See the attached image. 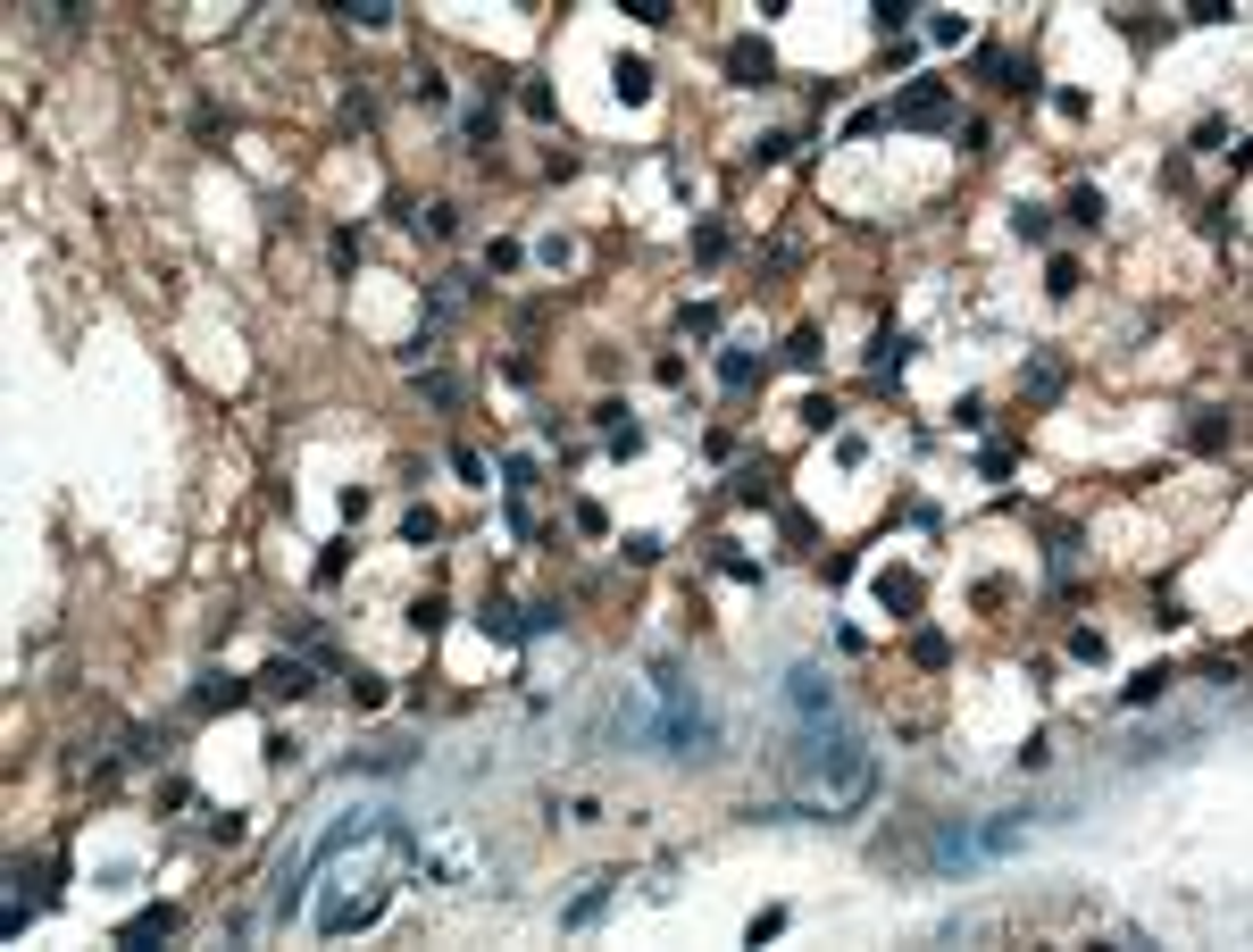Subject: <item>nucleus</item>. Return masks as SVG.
I'll return each instance as SVG.
<instances>
[{"instance_id":"obj_1","label":"nucleus","mask_w":1253,"mask_h":952,"mask_svg":"<svg viewBox=\"0 0 1253 952\" xmlns=\"http://www.w3.org/2000/svg\"><path fill=\"white\" fill-rule=\"evenodd\" d=\"M410 860H418V844H410L402 819L376 828V811H351V819L327 828V835H318V852H310V869H335V886L310 903V928H318V936L368 928V919L385 911V894L410 877Z\"/></svg>"},{"instance_id":"obj_2","label":"nucleus","mask_w":1253,"mask_h":952,"mask_svg":"<svg viewBox=\"0 0 1253 952\" xmlns=\"http://www.w3.org/2000/svg\"><path fill=\"white\" fill-rule=\"evenodd\" d=\"M944 118H953L944 76H919L912 93H895V101H886V125H944Z\"/></svg>"},{"instance_id":"obj_3","label":"nucleus","mask_w":1253,"mask_h":952,"mask_svg":"<svg viewBox=\"0 0 1253 952\" xmlns=\"http://www.w3.org/2000/svg\"><path fill=\"white\" fill-rule=\"evenodd\" d=\"M778 76V51L761 42V34H744L736 51H727V84H769Z\"/></svg>"},{"instance_id":"obj_4","label":"nucleus","mask_w":1253,"mask_h":952,"mask_svg":"<svg viewBox=\"0 0 1253 952\" xmlns=\"http://www.w3.org/2000/svg\"><path fill=\"white\" fill-rule=\"evenodd\" d=\"M159 936H176V903H151V911H134V919L117 928V945H125V952L159 945Z\"/></svg>"},{"instance_id":"obj_5","label":"nucleus","mask_w":1253,"mask_h":952,"mask_svg":"<svg viewBox=\"0 0 1253 952\" xmlns=\"http://www.w3.org/2000/svg\"><path fill=\"white\" fill-rule=\"evenodd\" d=\"M476 618H485V635H493V643H527V610H518V601H485Z\"/></svg>"},{"instance_id":"obj_6","label":"nucleus","mask_w":1253,"mask_h":952,"mask_svg":"<svg viewBox=\"0 0 1253 952\" xmlns=\"http://www.w3.org/2000/svg\"><path fill=\"white\" fill-rule=\"evenodd\" d=\"M786 702H795L802 718H819V711H827V686H819V669H795V677H786Z\"/></svg>"},{"instance_id":"obj_7","label":"nucleus","mask_w":1253,"mask_h":952,"mask_svg":"<svg viewBox=\"0 0 1253 952\" xmlns=\"http://www.w3.org/2000/svg\"><path fill=\"white\" fill-rule=\"evenodd\" d=\"M878 601H886L895 618H912V610H919V577H903V569H886V577H878Z\"/></svg>"},{"instance_id":"obj_8","label":"nucleus","mask_w":1253,"mask_h":952,"mask_svg":"<svg viewBox=\"0 0 1253 952\" xmlns=\"http://www.w3.org/2000/svg\"><path fill=\"white\" fill-rule=\"evenodd\" d=\"M1020 393H1027V401H1061V359H1036V368H1020Z\"/></svg>"},{"instance_id":"obj_9","label":"nucleus","mask_w":1253,"mask_h":952,"mask_svg":"<svg viewBox=\"0 0 1253 952\" xmlns=\"http://www.w3.org/2000/svg\"><path fill=\"white\" fill-rule=\"evenodd\" d=\"M242 694H251L242 677H210V686H193V711H234Z\"/></svg>"},{"instance_id":"obj_10","label":"nucleus","mask_w":1253,"mask_h":952,"mask_svg":"<svg viewBox=\"0 0 1253 952\" xmlns=\"http://www.w3.org/2000/svg\"><path fill=\"white\" fill-rule=\"evenodd\" d=\"M903 359H912V343H903V335L886 326V335H878V352H869V384H886V376H895Z\"/></svg>"},{"instance_id":"obj_11","label":"nucleus","mask_w":1253,"mask_h":952,"mask_svg":"<svg viewBox=\"0 0 1253 952\" xmlns=\"http://www.w3.org/2000/svg\"><path fill=\"white\" fill-rule=\"evenodd\" d=\"M1161 694H1170V669H1137V677L1120 686V702H1129V711H1144V702H1161Z\"/></svg>"},{"instance_id":"obj_12","label":"nucleus","mask_w":1253,"mask_h":952,"mask_svg":"<svg viewBox=\"0 0 1253 952\" xmlns=\"http://www.w3.org/2000/svg\"><path fill=\"white\" fill-rule=\"evenodd\" d=\"M610 84H619V101H652V67H644V59H619Z\"/></svg>"},{"instance_id":"obj_13","label":"nucleus","mask_w":1253,"mask_h":952,"mask_svg":"<svg viewBox=\"0 0 1253 952\" xmlns=\"http://www.w3.org/2000/svg\"><path fill=\"white\" fill-rule=\"evenodd\" d=\"M301 686H310L301 660H268V669H259V694H301Z\"/></svg>"},{"instance_id":"obj_14","label":"nucleus","mask_w":1253,"mask_h":952,"mask_svg":"<svg viewBox=\"0 0 1253 952\" xmlns=\"http://www.w3.org/2000/svg\"><path fill=\"white\" fill-rule=\"evenodd\" d=\"M1061 210H1070V226H1103V193H1095V184H1070Z\"/></svg>"},{"instance_id":"obj_15","label":"nucleus","mask_w":1253,"mask_h":952,"mask_svg":"<svg viewBox=\"0 0 1253 952\" xmlns=\"http://www.w3.org/2000/svg\"><path fill=\"white\" fill-rule=\"evenodd\" d=\"M752 376H761V359L744 352V343H727V352H719V384H752Z\"/></svg>"},{"instance_id":"obj_16","label":"nucleus","mask_w":1253,"mask_h":952,"mask_svg":"<svg viewBox=\"0 0 1253 952\" xmlns=\"http://www.w3.org/2000/svg\"><path fill=\"white\" fill-rule=\"evenodd\" d=\"M978 835V852H1012L1020 844V819H986V828H970Z\"/></svg>"},{"instance_id":"obj_17","label":"nucleus","mask_w":1253,"mask_h":952,"mask_svg":"<svg viewBox=\"0 0 1253 952\" xmlns=\"http://www.w3.org/2000/svg\"><path fill=\"white\" fill-rule=\"evenodd\" d=\"M1229 435H1237V427H1229V418H1220V410H1203V418H1195V452H1220V443H1229Z\"/></svg>"},{"instance_id":"obj_18","label":"nucleus","mask_w":1253,"mask_h":952,"mask_svg":"<svg viewBox=\"0 0 1253 952\" xmlns=\"http://www.w3.org/2000/svg\"><path fill=\"white\" fill-rule=\"evenodd\" d=\"M1070 652H1078L1086 669H1103V660H1112V643H1103V627H1078V635H1070Z\"/></svg>"},{"instance_id":"obj_19","label":"nucleus","mask_w":1253,"mask_h":952,"mask_svg":"<svg viewBox=\"0 0 1253 952\" xmlns=\"http://www.w3.org/2000/svg\"><path fill=\"white\" fill-rule=\"evenodd\" d=\"M912 17H919V0H878V25H886V34H895V42H903V34H912Z\"/></svg>"},{"instance_id":"obj_20","label":"nucleus","mask_w":1253,"mask_h":952,"mask_svg":"<svg viewBox=\"0 0 1253 952\" xmlns=\"http://www.w3.org/2000/svg\"><path fill=\"white\" fill-rule=\"evenodd\" d=\"M602 903H610V886H585V894H576L569 911H561V928H585V919H593V911H602Z\"/></svg>"},{"instance_id":"obj_21","label":"nucleus","mask_w":1253,"mask_h":952,"mask_svg":"<svg viewBox=\"0 0 1253 952\" xmlns=\"http://www.w3.org/2000/svg\"><path fill=\"white\" fill-rule=\"evenodd\" d=\"M736 493H744V501H778V469H744Z\"/></svg>"},{"instance_id":"obj_22","label":"nucleus","mask_w":1253,"mask_h":952,"mask_svg":"<svg viewBox=\"0 0 1253 952\" xmlns=\"http://www.w3.org/2000/svg\"><path fill=\"white\" fill-rule=\"evenodd\" d=\"M351 25H393V0H342Z\"/></svg>"},{"instance_id":"obj_23","label":"nucleus","mask_w":1253,"mask_h":952,"mask_svg":"<svg viewBox=\"0 0 1253 952\" xmlns=\"http://www.w3.org/2000/svg\"><path fill=\"white\" fill-rule=\"evenodd\" d=\"M435 535H444L435 510H410V518H402V543H435Z\"/></svg>"},{"instance_id":"obj_24","label":"nucleus","mask_w":1253,"mask_h":952,"mask_svg":"<svg viewBox=\"0 0 1253 952\" xmlns=\"http://www.w3.org/2000/svg\"><path fill=\"white\" fill-rule=\"evenodd\" d=\"M1012 226H1020V242H1044V235H1053V218H1044L1036 201H1020V218H1012Z\"/></svg>"},{"instance_id":"obj_25","label":"nucleus","mask_w":1253,"mask_h":952,"mask_svg":"<svg viewBox=\"0 0 1253 952\" xmlns=\"http://www.w3.org/2000/svg\"><path fill=\"white\" fill-rule=\"evenodd\" d=\"M786 151H795V134H761V142H752V159H761V167H778Z\"/></svg>"},{"instance_id":"obj_26","label":"nucleus","mask_w":1253,"mask_h":952,"mask_svg":"<svg viewBox=\"0 0 1253 952\" xmlns=\"http://www.w3.org/2000/svg\"><path fill=\"white\" fill-rule=\"evenodd\" d=\"M912 652H919V669H944V660H953V643H944V635H919Z\"/></svg>"},{"instance_id":"obj_27","label":"nucleus","mask_w":1253,"mask_h":952,"mask_svg":"<svg viewBox=\"0 0 1253 952\" xmlns=\"http://www.w3.org/2000/svg\"><path fill=\"white\" fill-rule=\"evenodd\" d=\"M786 359H795V368H819V335H810V326H802L795 343H786Z\"/></svg>"}]
</instances>
